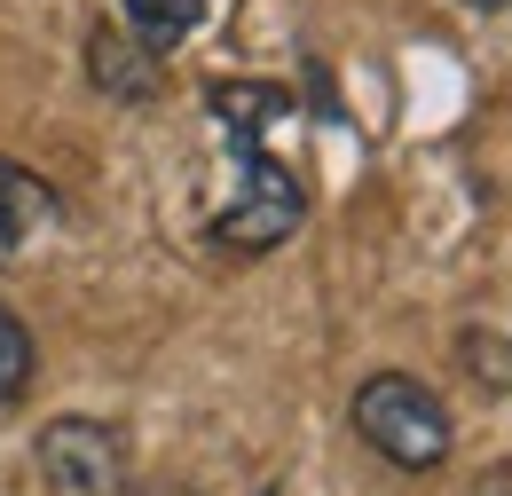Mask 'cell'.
Segmentation results:
<instances>
[{
    "mask_svg": "<svg viewBox=\"0 0 512 496\" xmlns=\"http://www.w3.org/2000/svg\"><path fill=\"white\" fill-rule=\"evenodd\" d=\"M40 473L56 481V496H119L127 449L103 418H56L40 426Z\"/></svg>",
    "mask_w": 512,
    "mask_h": 496,
    "instance_id": "3957f363",
    "label": "cell"
},
{
    "mask_svg": "<svg viewBox=\"0 0 512 496\" xmlns=\"http://www.w3.org/2000/svg\"><path fill=\"white\" fill-rule=\"evenodd\" d=\"M40 229H56V189L40 174H24L16 158H0V260L24 252Z\"/></svg>",
    "mask_w": 512,
    "mask_h": 496,
    "instance_id": "5b68a950",
    "label": "cell"
},
{
    "mask_svg": "<svg viewBox=\"0 0 512 496\" xmlns=\"http://www.w3.org/2000/svg\"><path fill=\"white\" fill-rule=\"evenodd\" d=\"M355 434L379 449L386 465H402V473H434L449 457V410L434 386H418L410 371H379L355 386Z\"/></svg>",
    "mask_w": 512,
    "mask_h": 496,
    "instance_id": "6da1fadb",
    "label": "cell"
},
{
    "mask_svg": "<svg viewBox=\"0 0 512 496\" xmlns=\"http://www.w3.org/2000/svg\"><path fill=\"white\" fill-rule=\"evenodd\" d=\"M87 79L103 87V103L142 111V103L158 95V56H150V48H134L119 24H95V40H87Z\"/></svg>",
    "mask_w": 512,
    "mask_h": 496,
    "instance_id": "277c9868",
    "label": "cell"
},
{
    "mask_svg": "<svg viewBox=\"0 0 512 496\" xmlns=\"http://www.w3.org/2000/svg\"><path fill=\"white\" fill-rule=\"evenodd\" d=\"M197 24H205V0H127L119 8V32L134 48H150V56H174Z\"/></svg>",
    "mask_w": 512,
    "mask_h": 496,
    "instance_id": "8992f818",
    "label": "cell"
},
{
    "mask_svg": "<svg viewBox=\"0 0 512 496\" xmlns=\"http://www.w3.org/2000/svg\"><path fill=\"white\" fill-rule=\"evenodd\" d=\"M465 8H481V16H489V8H505V0H465Z\"/></svg>",
    "mask_w": 512,
    "mask_h": 496,
    "instance_id": "ba28073f",
    "label": "cell"
},
{
    "mask_svg": "<svg viewBox=\"0 0 512 496\" xmlns=\"http://www.w3.org/2000/svg\"><path fill=\"white\" fill-rule=\"evenodd\" d=\"M24 386H32V331L0 308V402H16Z\"/></svg>",
    "mask_w": 512,
    "mask_h": 496,
    "instance_id": "52a82bcc",
    "label": "cell"
},
{
    "mask_svg": "<svg viewBox=\"0 0 512 496\" xmlns=\"http://www.w3.org/2000/svg\"><path fill=\"white\" fill-rule=\"evenodd\" d=\"M237 158H245V189L213 213V237L229 252H276L300 221H308V197H300V182L268 158V142H237Z\"/></svg>",
    "mask_w": 512,
    "mask_h": 496,
    "instance_id": "7a4b0ae2",
    "label": "cell"
}]
</instances>
